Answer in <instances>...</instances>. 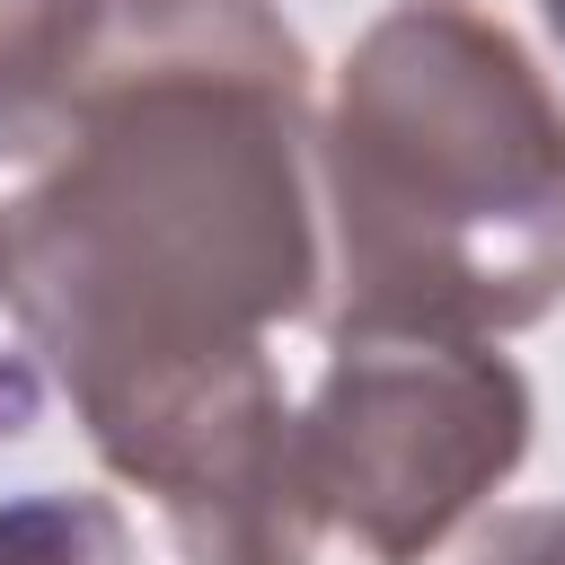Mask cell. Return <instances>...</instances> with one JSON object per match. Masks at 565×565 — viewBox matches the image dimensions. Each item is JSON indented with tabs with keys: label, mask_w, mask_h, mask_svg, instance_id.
<instances>
[{
	"label": "cell",
	"mask_w": 565,
	"mask_h": 565,
	"mask_svg": "<svg viewBox=\"0 0 565 565\" xmlns=\"http://www.w3.org/2000/svg\"><path fill=\"white\" fill-rule=\"evenodd\" d=\"M309 53L274 0H124L9 203V318L185 565H309L318 503L274 327L318 300Z\"/></svg>",
	"instance_id": "1"
},
{
	"label": "cell",
	"mask_w": 565,
	"mask_h": 565,
	"mask_svg": "<svg viewBox=\"0 0 565 565\" xmlns=\"http://www.w3.org/2000/svg\"><path fill=\"white\" fill-rule=\"evenodd\" d=\"M539 18H547V35L565 44V0H539Z\"/></svg>",
	"instance_id": "7"
},
{
	"label": "cell",
	"mask_w": 565,
	"mask_h": 565,
	"mask_svg": "<svg viewBox=\"0 0 565 565\" xmlns=\"http://www.w3.org/2000/svg\"><path fill=\"white\" fill-rule=\"evenodd\" d=\"M0 565H132V530L106 494H9L0 503Z\"/></svg>",
	"instance_id": "5"
},
{
	"label": "cell",
	"mask_w": 565,
	"mask_h": 565,
	"mask_svg": "<svg viewBox=\"0 0 565 565\" xmlns=\"http://www.w3.org/2000/svg\"><path fill=\"white\" fill-rule=\"evenodd\" d=\"M468 565H565V503H530L477 530Z\"/></svg>",
	"instance_id": "6"
},
{
	"label": "cell",
	"mask_w": 565,
	"mask_h": 565,
	"mask_svg": "<svg viewBox=\"0 0 565 565\" xmlns=\"http://www.w3.org/2000/svg\"><path fill=\"white\" fill-rule=\"evenodd\" d=\"M115 9L124 0H0V159H44L71 132Z\"/></svg>",
	"instance_id": "4"
},
{
	"label": "cell",
	"mask_w": 565,
	"mask_h": 565,
	"mask_svg": "<svg viewBox=\"0 0 565 565\" xmlns=\"http://www.w3.org/2000/svg\"><path fill=\"white\" fill-rule=\"evenodd\" d=\"M530 380L494 344L335 327L300 406V477L371 565H424L530 450Z\"/></svg>",
	"instance_id": "3"
},
{
	"label": "cell",
	"mask_w": 565,
	"mask_h": 565,
	"mask_svg": "<svg viewBox=\"0 0 565 565\" xmlns=\"http://www.w3.org/2000/svg\"><path fill=\"white\" fill-rule=\"evenodd\" d=\"M0 282H9V230H0Z\"/></svg>",
	"instance_id": "8"
},
{
	"label": "cell",
	"mask_w": 565,
	"mask_h": 565,
	"mask_svg": "<svg viewBox=\"0 0 565 565\" xmlns=\"http://www.w3.org/2000/svg\"><path fill=\"white\" fill-rule=\"evenodd\" d=\"M335 327L494 344L565 300V106L477 0H388L318 124Z\"/></svg>",
	"instance_id": "2"
}]
</instances>
